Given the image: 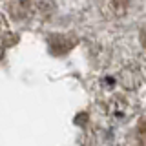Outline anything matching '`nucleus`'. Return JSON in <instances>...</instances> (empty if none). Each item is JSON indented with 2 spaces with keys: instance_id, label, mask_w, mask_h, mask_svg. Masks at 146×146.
<instances>
[{
  "instance_id": "obj_2",
  "label": "nucleus",
  "mask_w": 146,
  "mask_h": 146,
  "mask_svg": "<svg viewBox=\"0 0 146 146\" xmlns=\"http://www.w3.org/2000/svg\"><path fill=\"white\" fill-rule=\"evenodd\" d=\"M143 44L146 46V31H144V36H143Z\"/></svg>"
},
{
  "instance_id": "obj_1",
  "label": "nucleus",
  "mask_w": 146,
  "mask_h": 146,
  "mask_svg": "<svg viewBox=\"0 0 146 146\" xmlns=\"http://www.w3.org/2000/svg\"><path fill=\"white\" fill-rule=\"evenodd\" d=\"M141 135H143V141H146V121H143L141 124Z\"/></svg>"
}]
</instances>
